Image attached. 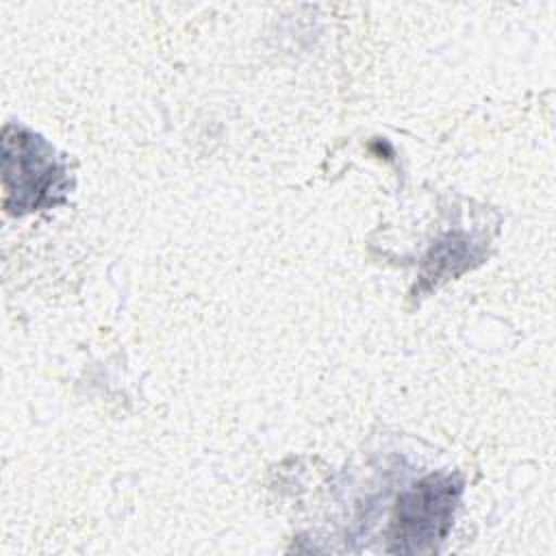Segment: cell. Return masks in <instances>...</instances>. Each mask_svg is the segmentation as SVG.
<instances>
[{"mask_svg": "<svg viewBox=\"0 0 556 556\" xmlns=\"http://www.w3.org/2000/svg\"><path fill=\"white\" fill-rule=\"evenodd\" d=\"M458 486L450 478H430L410 491L395 519V549L400 552H426L434 547L447 532Z\"/></svg>", "mask_w": 556, "mask_h": 556, "instance_id": "obj_2", "label": "cell"}, {"mask_svg": "<svg viewBox=\"0 0 556 556\" xmlns=\"http://www.w3.org/2000/svg\"><path fill=\"white\" fill-rule=\"evenodd\" d=\"M4 206L11 213L35 211L61 191V167L46 141L17 126L2 132Z\"/></svg>", "mask_w": 556, "mask_h": 556, "instance_id": "obj_1", "label": "cell"}]
</instances>
